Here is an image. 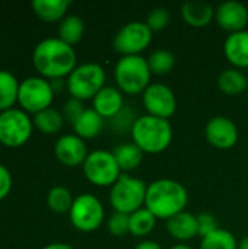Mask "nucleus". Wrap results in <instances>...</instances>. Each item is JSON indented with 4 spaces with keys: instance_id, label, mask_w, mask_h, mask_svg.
<instances>
[{
    "instance_id": "nucleus-2",
    "label": "nucleus",
    "mask_w": 248,
    "mask_h": 249,
    "mask_svg": "<svg viewBox=\"0 0 248 249\" xmlns=\"http://www.w3.org/2000/svg\"><path fill=\"white\" fill-rule=\"evenodd\" d=\"M189 193L183 184L175 179L161 178L151 182L146 188L145 207L156 217L168 220L186 210Z\"/></svg>"
},
{
    "instance_id": "nucleus-1",
    "label": "nucleus",
    "mask_w": 248,
    "mask_h": 249,
    "mask_svg": "<svg viewBox=\"0 0 248 249\" xmlns=\"http://www.w3.org/2000/svg\"><path fill=\"white\" fill-rule=\"evenodd\" d=\"M32 63L44 79H63L76 67V53L72 45L57 38H45L37 44Z\"/></svg>"
},
{
    "instance_id": "nucleus-17",
    "label": "nucleus",
    "mask_w": 248,
    "mask_h": 249,
    "mask_svg": "<svg viewBox=\"0 0 248 249\" xmlns=\"http://www.w3.org/2000/svg\"><path fill=\"white\" fill-rule=\"evenodd\" d=\"M224 53L235 69L248 67V31L229 34L224 44Z\"/></svg>"
},
{
    "instance_id": "nucleus-28",
    "label": "nucleus",
    "mask_w": 248,
    "mask_h": 249,
    "mask_svg": "<svg viewBox=\"0 0 248 249\" xmlns=\"http://www.w3.org/2000/svg\"><path fill=\"white\" fill-rule=\"evenodd\" d=\"M73 201L75 198L72 197V193L66 187H61V185L53 187L47 194V204L50 210L58 214L69 213Z\"/></svg>"
},
{
    "instance_id": "nucleus-36",
    "label": "nucleus",
    "mask_w": 248,
    "mask_h": 249,
    "mask_svg": "<svg viewBox=\"0 0 248 249\" xmlns=\"http://www.w3.org/2000/svg\"><path fill=\"white\" fill-rule=\"evenodd\" d=\"M12 190V175L9 169L0 163V201L4 200Z\"/></svg>"
},
{
    "instance_id": "nucleus-25",
    "label": "nucleus",
    "mask_w": 248,
    "mask_h": 249,
    "mask_svg": "<svg viewBox=\"0 0 248 249\" xmlns=\"http://www.w3.org/2000/svg\"><path fill=\"white\" fill-rule=\"evenodd\" d=\"M85 34V23L83 19L76 15H67L60 20L58 25V38L69 45L77 44Z\"/></svg>"
},
{
    "instance_id": "nucleus-21",
    "label": "nucleus",
    "mask_w": 248,
    "mask_h": 249,
    "mask_svg": "<svg viewBox=\"0 0 248 249\" xmlns=\"http://www.w3.org/2000/svg\"><path fill=\"white\" fill-rule=\"evenodd\" d=\"M218 88L228 96H237L248 89L247 76L235 67L224 70L218 77Z\"/></svg>"
},
{
    "instance_id": "nucleus-13",
    "label": "nucleus",
    "mask_w": 248,
    "mask_h": 249,
    "mask_svg": "<svg viewBox=\"0 0 248 249\" xmlns=\"http://www.w3.org/2000/svg\"><path fill=\"white\" fill-rule=\"evenodd\" d=\"M205 136L209 144L216 149H231L238 142V128L235 123L224 115H216L210 118L205 128Z\"/></svg>"
},
{
    "instance_id": "nucleus-5",
    "label": "nucleus",
    "mask_w": 248,
    "mask_h": 249,
    "mask_svg": "<svg viewBox=\"0 0 248 249\" xmlns=\"http://www.w3.org/2000/svg\"><path fill=\"white\" fill-rule=\"evenodd\" d=\"M148 185L134 177L121 174L110 190V204L117 213L132 214L145 207Z\"/></svg>"
},
{
    "instance_id": "nucleus-9",
    "label": "nucleus",
    "mask_w": 248,
    "mask_h": 249,
    "mask_svg": "<svg viewBox=\"0 0 248 249\" xmlns=\"http://www.w3.org/2000/svg\"><path fill=\"white\" fill-rule=\"evenodd\" d=\"M34 123L19 108L0 112V143L7 147L23 146L32 134Z\"/></svg>"
},
{
    "instance_id": "nucleus-11",
    "label": "nucleus",
    "mask_w": 248,
    "mask_h": 249,
    "mask_svg": "<svg viewBox=\"0 0 248 249\" xmlns=\"http://www.w3.org/2000/svg\"><path fill=\"white\" fill-rule=\"evenodd\" d=\"M153 32L146 25V22L133 20L126 23L118 29V32L114 35L113 47L117 53L124 55H140L142 51H145L151 42Z\"/></svg>"
},
{
    "instance_id": "nucleus-6",
    "label": "nucleus",
    "mask_w": 248,
    "mask_h": 249,
    "mask_svg": "<svg viewBox=\"0 0 248 249\" xmlns=\"http://www.w3.org/2000/svg\"><path fill=\"white\" fill-rule=\"evenodd\" d=\"M105 70L98 63H83L76 66L67 76L66 88L72 98L79 101L94 99L105 86Z\"/></svg>"
},
{
    "instance_id": "nucleus-12",
    "label": "nucleus",
    "mask_w": 248,
    "mask_h": 249,
    "mask_svg": "<svg viewBox=\"0 0 248 249\" xmlns=\"http://www.w3.org/2000/svg\"><path fill=\"white\" fill-rule=\"evenodd\" d=\"M148 115L170 120L177 111V98L172 89L164 83H151L142 93Z\"/></svg>"
},
{
    "instance_id": "nucleus-38",
    "label": "nucleus",
    "mask_w": 248,
    "mask_h": 249,
    "mask_svg": "<svg viewBox=\"0 0 248 249\" xmlns=\"http://www.w3.org/2000/svg\"><path fill=\"white\" fill-rule=\"evenodd\" d=\"M42 249H75L72 245L67 244H61V242H56V244H48Z\"/></svg>"
},
{
    "instance_id": "nucleus-22",
    "label": "nucleus",
    "mask_w": 248,
    "mask_h": 249,
    "mask_svg": "<svg viewBox=\"0 0 248 249\" xmlns=\"http://www.w3.org/2000/svg\"><path fill=\"white\" fill-rule=\"evenodd\" d=\"M70 6L69 0H34L32 9L35 15L45 22H57L66 18Z\"/></svg>"
},
{
    "instance_id": "nucleus-10",
    "label": "nucleus",
    "mask_w": 248,
    "mask_h": 249,
    "mask_svg": "<svg viewBox=\"0 0 248 249\" xmlns=\"http://www.w3.org/2000/svg\"><path fill=\"white\" fill-rule=\"evenodd\" d=\"M104 206L94 194H80L69 212L70 223L80 232H94L104 222Z\"/></svg>"
},
{
    "instance_id": "nucleus-33",
    "label": "nucleus",
    "mask_w": 248,
    "mask_h": 249,
    "mask_svg": "<svg viewBox=\"0 0 248 249\" xmlns=\"http://www.w3.org/2000/svg\"><path fill=\"white\" fill-rule=\"evenodd\" d=\"M170 20H171V15L167 7H155L149 12L146 18V25L151 28L152 32H156L165 29Z\"/></svg>"
},
{
    "instance_id": "nucleus-27",
    "label": "nucleus",
    "mask_w": 248,
    "mask_h": 249,
    "mask_svg": "<svg viewBox=\"0 0 248 249\" xmlns=\"http://www.w3.org/2000/svg\"><path fill=\"white\" fill-rule=\"evenodd\" d=\"M156 225V217L146 209L142 207L130 214V233L136 238L148 236Z\"/></svg>"
},
{
    "instance_id": "nucleus-16",
    "label": "nucleus",
    "mask_w": 248,
    "mask_h": 249,
    "mask_svg": "<svg viewBox=\"0 0 248 249\" xmlns=\"http://www.w3.org/2000/svg\"><path fill=\"white\" fill-rule=\"evenodd\" d=\"M94 109L105 120H111L124 108L123 92L114 86H104L92 99Z\"/></svg>"
},
{
    "instance_id": "nucleus-23",
    "label": "nucleus",
    "mask_w": 248,
    "mask_h": 249,
    "mask_svg": "<svg viewBox=\"0 0 248 249\" xmlns=\"http://www.w3.org/2000/svg\"><path fill=\"white\" fill-rule=\"evenodd\" d=\"M113 155H114L120 169L124 172H129V171H134L140 166L145 153L134 143H123V144H118L113 150Z\"/></svg>"
},
{
    "instance_id": "nucleus-37",
    "label": "nucleus",
    "mask_w": 248,
    "mask_h": 249,
    "mask_svg": "<svg viewBox=\"0 0 248 249\" xmlns=\"http://www.w3.org/2000/svg\"><path fill=\"white\" fill-rule=\"evenodd\" d=\"M134 249H162V247L155 241H142L134 247Z\"/></svg>"
},
{
    "instance_id": "nucleus-35",
    "label": "nucleus",
    "mask_w": 248,
    "mask_h": 249,
    "mask_svg": "<svg viewBox=\"0 0 248 249\" xmlns=\"http://www.w3.org/2000/svg\"><path fill=\"white\" fill-rule=\"evenodd\" d=\"M86 108L83 107V104H82V101H79V99H76V98H70L66 104H64V107H63V117H64V120H67L69 123H75L80 115H82V112L85 111Z\"/></svg>"
},
{
    "instance_id": "nucleus-8",
    "label": "nucleus",
    "mask_w": 248,
    "mask_h": 249,
    "mask_svg": "<svg viewBox=\"0 0 248 249\" xmlns=\"http://www.w3.org/2000/svg\"><path fill=\"white\" fill-rule=\"evenodd\" d=\"M54 95H56V92H54L50 80H47L44 77L32 76V77H28L20 82L18 102L23 111L35 115V114L50 108V105L54 99Z\"/></svg>"
},
{
    "instance_id": "nucleus-26",
    "label": "nucleus",
    "mask_w": 248,
    "mask_h": 249,
    "mask_svg": "<svg viewBox=\"0 0 248 249\" xmlns=\"http://www.w3.org/2000/svg\"><path fill=\"white\" fill-rule=\"evenodd\" d=\"M32 123L39 131H42L45 134H54L61 130L64 117L60 111L50 107V108L35 114L32 118Z\"/></svg>"
},
{
    "instance_id": "nucleus-20",
    "label": "nucleus",
    "mask_w": 248,
    "mask_h": 249,
    "mask_svg": "<svg viewBox=\"0 0 248 249\" xmlns=\"http://www.w3.org/2000/svg\"><path fill=\"white\" fill-rule=\"evenodd\" d=\"M104 124L105 120L94 108H89L85 109L82 115L73 123V130L76 136H79L83 140H88L99 136L101 131L104 130Z\"/></svg>"
},
{
    "instance_id": "nucleus-39",
    "label": "nucleus",
    "mask_w": 248,
    "mask_h": 249,
    "mask_svg": "<svg viewBox=\"0 0 248 249\" xmlns=\"http://www.w3.org/2000/svg\"><path fill=\"white\" fill-rule=\"evenodd\" d=\"M238 249H248V235L238 242Z\"/></svg>"
},
{
    "instance_id": "nucleus-29",
    "label": "nucleus",
    "mask_w": 248,
    "mask_h": 249,
    "mask_svg": "<svg viewBox=\"0 0 248 249\" xmlns=\"http://www.w3.org/2000/svg\"><path fill=\"white\" fill-rule=\"evenodd\" d=\"M151 73L156 76H164L172 71L175 67V55L168 50H155L146 58Z\"/></svg>"
},
{
    "instance_id": "nucleus-24",
    "label": "nucleus",
    "mask_w": 248,
    "mask_h": 249,
    "mask_svg": "<svg viewBox=\"0 0 248 249\" xmlns=\"http://www.w3.org/2000/svg\"><path fill=\"white\" fill-rule=\"evenodd\" d=\"M19 85L13 73L0 70V112L13 108L15 102H18Z\"/></svg>"
},
{
    "instance_id": "nucleus-14",
    "label": "nucleus",
    "mask_w": 248,
    "mask_h": 249,
    "mask_svg": "<svg viewBox=\"0 0 248 249\" xmlns=\"http://www.w3.org/2000/svg\"><path fill=\"white\" fill-rule=\"evenodd\" d=\"M54 155L60 163L64 166H79L83 165L88 158V149L83 139L76 134H64L54 144Z\"/></svg>"
},
{
    "instance_id": "nucleus-41",
    "label": "nucleus",
    "mask_w": 248,
    "mask_h": 249,
    "mask_svg": "<svg viewBox=\"0 0 248 249\" xmlns=\"http://www.w3.org/2000/svg\"><path fill=\"white\" fill-rule=\"evenodd\" d=\"M247 99H248V89H247Z\"/></svg>"
},
{
    "instance_id": "nucleus-15",
    "label": "nucleus",
    "mask_w": 248,
    "mask_h": 249,
    "mask_svg": "<svg viewBox=\"0 0 248 249\" xmlns=\"http://www.w3.org/2000/svg\"><path fill=\"white\" fill-rule=\"evenodd\" d=\"M218 25L229 34L246 31L248 23V9L241 1L229 0L221 3L215 10Z\"/></svg>"
},
{
    "instance_id": "nucleus-40",
    "label": "nucleus",
    "mask_w": 248,
    "mask_h": 249,
    "mask_svg": "<svg viewBox=\"0 0 248 249\" xmlns=\"http://www.w3.org/2000/svg\"><path fill=\"white\" fill-rule=\"evenodd\" d=\"M170 249H193L191 247H187V245H175V247H172V248Z\"/></svg>"
},
{
    "instance_id": "nucleus-18",
    "label": "nucleus",
    "mask_w": 248,
    "mask_h": 249,
    "mask_svg": "<svg viewBox=\"0 0 248 249\" xmlns=\"http://www.w3.org/2000/svg\"><path fill=\"white\" fill-rule=\"evenodd\" d=\"M165 222L167 232L170 233V236L180 242H186L197 236V216L186 210Z\"/></svg>"
},
{
    "instance_id": "nucleus-4",
    "label": "nucleus",
    "mask_w": 248,
    "mask_h": 249,
    "mask_svg": "<svg viewBox=\"0 0 248 249\" xmlns=\"http://www.w3.org/2000/svg\"><path fill=\"white\" fill-rule=\"evenodd\" d=\"M151 69L148 60L142 55H124L118 58L114 67L117 88L126 95H140L151 85Z\"/></svg>"
},
{
    "instance_id": "nucleus-31",
    "label": "nucleus",
    "mask_w": 248,
    "mask_h": 249,
    "mask_svg": "<svg viewBox=\"0 0 248 249\" xmlns=\"http://www.w3.org/2000/svg\"><path fill=\"white\" fill-rule=\"evenodd\" d=\"M137 118H139V115L134 112L133 108L124 107L117 115H114L111 118V127L115 133H120V134L132 133V128Z\"/></svg>"
},
{
    "instance_id": "nucleus-34",
    "label": "nucleus",
    "mask_w": 248,
    "mask_h": 249,
    "mask_svg": "<svg viewBox=\"0 0 248 249\" xmlns=\"http://www.w3.org/2000/svg\"><path fill=\"white\" fill-rule=\"evenodd\" d=\"M218 229H219L218 219L212 213L203 212V213L197 214V236H200L203 239L205 236L213 233Z\"/></svg>"
},
{
    "instance_id": "nucleus-19",
    "label": "nucleus",
    "mask_w": 248,
    "mask_h": 249,
    "mask_svg": "<svg viewBox=\"0 0 248 249\" xmlns=\"http://www.w3.org/2000/svg\"><path fill=\"white\" fill-rule=\"evenodd\" d=\"M215 7L208 1H187L181 6L184 22L193 28H205L215 18Z\"/></svg>"
},
{
    "instance_id": "nucleus-7",
    "label": "nucleus",
    "mask_w": 248,
    "mask_h": 249,
    "mask_svg": "<svg viewBox=\"0 0 248 249\" xmlns=\"http://www.w3.org/2000/svg\"><path fill=\"white\" fill-rule=\"evenodd\" d=\"M82 166L86 179L96 187H113L121 175L113 152L102 149L91 152Z\"/></svg>"
},
{
    "instance_id": "nucleus-32",
    "label": "nucleus",
    "mask_w": 248,
    "mask_h": 249,
    "mask_svg": "<svg viewBox=\"0 0 248 249\" xmlns=\"http://www.w3.org/2000/svg\"><path fill=\"white\" fill-rule=\"evenodd\" d=\"M107 228H108V232L117 238H121L130 233V214L114 212L107 222Z\"/></svg>"
},
{
    "instance_id": "nucleus-3",
    "label": "nucleus",
    "mask_w": 248,
    "mask_h": 249,
    "mask_svg": "<svg viewBox=\"0 0 248 249\" xmlns=\"http://www.w3.org/2000/svg\"><path fill=\"white\" fill-rule=\"evenodd\" d=\"M133 143L149 155L165 152L172 142V127L170 120H162L152 115H142L136 120L132 128Z\"/></svg>"
},
{
    "instance_id": "nucleus-30",
    "label": "nucleus",
    "mask_w": 248,
    "mask_h": 249,
    "mask_svg": "<svg viewBox=\"0 0 248 249\" xmlns=\"http://www.w3.org/2000/svg\"><path fill=\"white\" fill-rule=\"evenodd\" d=\"M200 249H238V242L229 231L219 228L202 239Z\"/></svg>"
}]
</instances>
